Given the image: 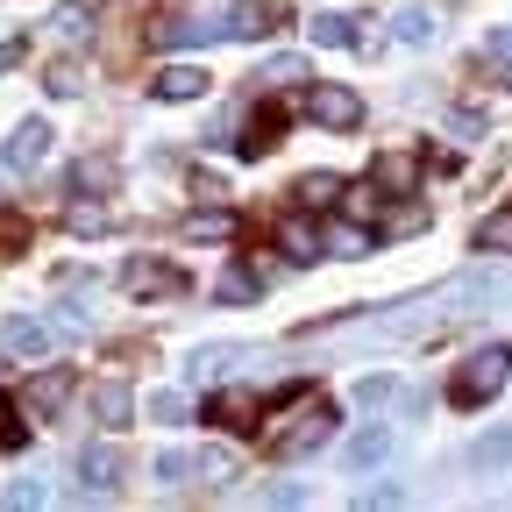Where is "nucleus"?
Masks as SVG:
<instances>
[{
	"label": "nucleus",
	"instance_id": "1",
	"mask_svg": "<svg viewBox=\"0 0 512 512\" xmlns=\"http://www.w3.org/2000/svg\"><path fill=\"white\" fill-rule=\"evenodd\" d=\"M505 377H512V342H484L477 356H463L456 384H448V399H456L463 413H477V406H491V399L505 392Z\"/></svg>",
	"mask_w": 512,
	"mask_h": 512
},
{
	"label": "nucleus",
	"instance_id": "2",
	"mask_svg": "<svg viewBox=\"0 0 512 512\" xmlns=\"http://www.w3.org/2000/svg\"><path fill=\"white\" fill-rule=\"evenodd\" d=\"M434 299H441L448 313H484V306L512 299V271H463L456 285H441Z\"/></svg>",
	"mask_w": 512,
	"mask_h": 512
},
{
	"label": "nucleus",
	"instance_id": "3",
	"mask_svg": "<svg viewBox=\"0 0 512 512\" xmlns=\"http://www.w3.org/2000/svg\"><path fill=\"white\" fill-rule=\"evenodd\" d=\"M335 434V406L328 399H313L306 413H299V427H285V434H271V448H278V456L292 463V456H306V448H320V441H328Z\"/></svg>",
	"mask_w": 512,
	"mask_h": 512
},
{
	"label": "nucleus",
	"instance_id": "4",
	"mask_svg": "<svg viewBox=\"0 0 512 512\" xmlns=\"http://www.w3.org/2000/svg\"><path fill=\"white\" fill-rule=\"evenodd\" d=\"M121 285L136 292V299H171V292H185L178 264H157V256H136V264L121 271Z\"/></svg>",
	"mask_w": 512,
	"mask_h": 512
},
{
	"label": "nucleus",
	"instance_id": "5",
	"mask_svg": "<svg viewBox=\"0 0 512 512\" xmlns=\"http://www.w3.org/2000/svg\"><path fill=\"white\" fill-rule=\"evenodd\" d=\"M306 114H313L320 128H356V121H363V100H356L349 86H313V93H306Z\"/></svg>",
	"mask_w": 512,
	"mask_h": 512
},
{
	"label": "nucleus",
	"instance_id": "6",
	"mask_svg": "<svg viewBox=\"0 0 512 512\" xmlns=\"http://www.w3.org/2000/svg\"><path fill=\"white\" fill-rule=\"evenodd\" d=\"M0 342H8L15 356H36V363H43V356L57 349V320H36V313H15V320H8V328H0Z\"/></svg>",
	"mask_w": 512,
	"mask_h": 512
},
{
	"label": "nucleus",
	"instance_id": "7",
	"mask_svg": "<svg viewBox=\"0 0 512 512\" xmlns=\"http://www.w3.org/2000/svg\"><path fill=\"white\" fill-rule=\"evenodd\" d=\"M43 157H50V121H22L15 136L0 143V164H8V171H36Z\"/></svg>",
	"mask_w": 512,
	"mask_h": 512
},
{
	"label": "nucleus",
	"instance_id": "8",
	"mask_svg": "<svg viewBox=\"0 0 512 512\" xmlns=\"http://www.w3.org/2000/svg\"><path fill=\"white\" fill-rule=\"evenodd\" d=\"M79 484L107 498V491L121 484V448H107V441H93V448H86V456H79Z\"/></svg>",
	"mask_w": 512,
	"mask_h": 512
},
{
	"label": "nucleus",
	"instance_id": "9",
	"mask_svg": "<svg viewBox=\"0 0 512 512\" xmlns=\"http://www.w3.org/2000/svg\"><path fill=\"white\" fill-rule=\"evenodd\" d=\"M207 86H214V79L200 72V64H164V72L150 79V93H157V100H200Z\"/></svg>",
	"mask_w": 512,
	"mask_h": 512
},
{
	"label": "nucleus",
	"instance_id": "10",
	"mask_svg": "<svg viewBox=\"0 0 512 512\" xmlns=\"http://www.w3.org/2000/svg\"><path fill=\"white\" fill-rule=\"evenodd\" d=\"M271 29H285V8H271V0H242V8L228 15V36H271Z\"/></svg>",
	"mask_w": 512,
	"mask_h": 512
},
{
	"label": "nucleus",
	"instance_id": "11",
	"mask_svg": "<svg viewBox=\"0 0 512 512\" xmlns=\"http://www.w3.org/2000/svg\"><path fill=\"white\" fill-rule=\"evenodd\" d=\"M64 399H72V370H43L36 384H29V413H64Z\"/></svg>",
	"mask_w": 512,
	"mask_h": 512
},
{
	"label": "nucleus",
	"instance_id": "12",
	"mask_svg": "<svg viewBox=\"0 0 512 512\" xmlns=\"http://www.w3.org/2000/svg\"><path fill=\"white\" fill-rule=\"evenodd\" d=\"M93 413H100V427H114V434H121V427H128V413H136V392H128V384H114V377H107L100 392H93Z\"/></svg>",
	"mask_w": 512,
	"mask_h": 512
},
{
	"label": "nucleus",
	"instance_id": "13",
	"mask_svg": "<svg viewBox=\"0 0 512 512\" xmlns=\"http://www.w3.org/2000/svg\"><path fill=\"white\" fill-rule=\"evenodd\" d=\"M384 456H392V427H363V434H349V470H377Z\"/></svg>",
	"mask_w": 512,
	"mask_h": 512
},
{
	"label": "nucleus",
	"instance_id": "14",
	"mask_svg": "<svg viewBox=\"0 0 512 512\" xmlns=\"http://www.w3.org/2000/svg\"><path fill=\"white\" fill-rule=\"evenodd\" d=\"M207 420L228 427V434H249V427H256V399H249V392H228V399L207 406Z\"/></svg>",
	"mask_w": 512,
	"mask_h": 512
},
{
	"label": "nucleus",
	"instance_id": "15",
	"mask_svg": "<svg viewBox=\"0 0 512 512\" xmlns=\"http://www.w3.org/2000/svg\"><path fill=\"white\" fill-rule=\"evenodd\" d=\"M392 36H399V43H434V8H420V0L392 8Z\"/></svg>",
	"mask_w": 512,
	"mask_h": 512
},
{
	"label": "nucleus",
	"instance_id": "16",
	"mask_svg": "<svg viewBox=\"0 0 512 512\" xmlns=\"http://www.w3.org/2000/svg\"><path fill=\"white\" fill-rule=\"evenodd\" d=\"M377 185H392V192H413V178H420V157L413 150H392V157H377V171H370Z\"/></svg>",
	"mask_w": 512,
	"mask_h": 512
},
{
	"label": "nucleus",
	"instance_id": "17",
	"mask_svg": "<svg viewBox=\"0 0 512 512\" xmlns=\"http://www.w3.org/2000/svg\"><path fill=\"white\" fill-rule=\"evenodd\" d=\"M50 36H57V43H86V36H93V15H86V0H64V8L50 15Z\"/></svg>",
	"mask_w": 512,
	"mask_h": 512
},
{
	"label": "nucleus",
	"instance_id": "18",
	"mask_svg": "<svg viewBox=\"0 0 512 512\" xmlns=\"http://www.w3.org/2000/svg\"><path fill=\"white\" fill-rule=\"evenodd\" d=\"M228 363H242V349H235V342H214V349H200V356H192L185 370H192V384H214Z\"/></svg>",
	"mask_w": 512,
	"mask_h": 512
},
{
	"label": "nucleus",
	"instance_id": "19",
	"mask_svg": "<svg viewBox=\"0 0 512 512\" xmlns=\"http://www.w3.org/2000/svg\"><path fill=\"white\" fill-rule=\"evenodd\" d=\"M470 463H477V470H505V463H512V427H498V434H484V441L470 448Z\"/></svg>",
	"mask_w": 512,
	"mask_h": 512
},
{
	"label": "nucleus",
	"instance_id": "20",
	"mask_svg": "<svg viewBox=\"0 0 512 512\" xmlns=\"http://www.w3.org/2000/svg\"><path fill=\"white\" fill-rule=\"evenodd\" d=\"M335 200H342V178H335V171L299 178V207H335Z\"/></svg>",
	"mask_w": 512,
	"mask_h": 512
},
{
	"label": "nucleus",
	"instance_id": "21",
	"mask_svg": "<svg viewBox=\"0 0 512 512\" xmlns=\"http://www.w3.org/2000/svg\"><path fill=\"white\" fill-rule=\"evenodd\" d=\"M484 72H491L498 86H512V29H491V43H484Z\"/></svg>",
	"mask_w": 512,
	"mask_h": 512
},
{
	"label": "nucleus",
	"instance_id": "22",
	"mask_svg": "<svg viewBox=\"0 0 512 512\" xmlns=\"http://www.w3.org/2000/svg\"><path fill=\"white\" fill-rule=\"evenodd\" d=\"M228 36V22H157V43H207Z\"/></svg>",
	"mask_w": 512,
	"mask_h": 512
},
{
	"label": "nucleus",
	"instance_id": "23",
	"mask_svg": "<svg viewBox=\"0 0 512 512\" xmlns=\"http://www.w3.org/2000/svg\"><path fill=\"white\" fill-rule=\"evenodd\" d=\"M192 470H200V456H185V448H164V456L150 463V477H157V484H185Z\"/></svg>",
	"mask_w": 512,
	"mask_h": 512
},
{
	"label": "nucleus",
	"instance_id": "24",
	"mask_svg": "<svg viewBox=\"0 0 512 512\" xmlns=\"http://www.w3.org/2000/svg\"><path fill=\"white\" fill-rule=\"evenodd\" d=\"M313 43H328V50L356 43V15H313Z\"/></svg>",
	"mask_w": 512,
	"mask_h": 512
},
{
	"label": "nucleus",
	"instance_id": "25",
	"mask_svg": "<svg viewBox=\"0 0 512 512\" xmlns=\"http://www.w3.org/2000/svg\"><path fill=\"white\" fill-rule=\"evenodd\" d=\"M185 235H192V242H221V235H235V221H228V214H192Z\"/></svg>",
	"mask_w": 512,
	"mask_h": 512
},
{
	"label": "nucleus",
	"instance_id": "26",
	"mask_svg": "<svg viewBox=\"0 0 512 512\" xmlns=\"http://www.w3.org/2000/svg\"><path fill=\"white\" fill-rule=\"evenodd\" d=\"M477 249H512V207H505V214H491V221L477 228Z\"/></svg>",
	"mask_w": 512,
	"mask_h": 512
},
{
	"label": "nucleus",
	"instance_id": "27",
	"mask_svg": "<svg viewBox=\"0 0 512 512\" xmlns=\"http://www.w3.org/2000/svg\"><path fill=\"white\" fill-rule=\"evenodd\" d=\"M29 441V427L15 420V406H8V392H0V456H8V448H22Z\"/></svg>",
	"mask_w": 512,
	"mask_h": 512
},
{
	"label": "nucleus",
	"instance_id": "28",
	"mask_svg": "<svg viewBox=\"0 0 512 512\" xmlns=\"http://www.w3.org/2000/svg\"><path fill=\"white\" fill-rule=\"evenodd\" d=\"M264 79H271V86H292V79H306V57H271V64H264Z\"/></svg>",
	"mask_w": 512,
	"mask_h": 512
},
{
	"label": "nucleus",
	"instance_id": "29",
	"mask_svg": "<svg viewBox=\"0 0 512 512\" xmlns=\"http://www.w3.org/2000/svg\"><path fill=\"white\" fill-rule=\"evenodd\" d=\"M342 192H349V214H356V221L377 214V178H370V185H342Z\"/></svg>",
	"mask_w": 512,
	"mask_h": 512
},
{
	"label": "nucleus",
	"instance_id": "30",
	"mask_svg": "<svg viewBox=\"0 0 512 512\" xmlns=\"http://www.w3.org/2000/svg\"><path fill=\"white\" fill-rule=\"evenodd\" d=\"M72 235H107V207H72Z\"/></svg>",
	"mask_w": 512,
	"mask_h": 512
},
{
	"label": "nucleus",
	"instance_id": "31",
	"mask_svg": "<svg viewBox=\"0 0 512 512\" xmlns=\"http://www.w3.org/2000/svg\"><path fill=\"white\" fill-rule=\"evenodd\" d=\"M150 420L178 427V420H185V399H178V392H157V399H150Z\"/></svg>",
	"mask_w": 512,
	"mask_h": 512
},
{
	"label": "nucleus",
	"instance_id": "32",
	"mask_svg": "<svg viewBox=\"0 0 512 512\" xmlns=\"http://www.w3.org/2000/svg\"><path fill=\"white\" fill-rule=\"evenodd\" d=\"M285 249L299 256V264H313V256H320V242H313V228H285Z\"/></svg>",
	"mask_w": 512,
	"mask_h": 512
},
{
	"label": "nucleus",
	"instance_id": "33",
	"mask_svg": "<svg viewBox=\"0 0 512 512\" xmlns=\"http://www.w3.org/2000/svg\"><path fill=\"white\" fill-rule=\"evenodd\" d=\"M335 256H370V235L363 228H335Z\"/></svg>",
	"mask_w": 512,
	"mask_h": 512
},
{
	"label": "nucleus",
	"instance_id": "34",
	"mask_svg": "<svg viewBox=\"0 0 512 512\" xmlns=\"http://www.w3.org/2000/svg\"><path fill=\"white\" fill-rule=\"evenodd\" d=\"M29 242V221L22 214H0V249H22Z\"/></svg>",
	"mask_w": 512,
	"mask_h": 512
},
{
	"label": "nucleus",
	"instance_id": "35",
	"mask_svg": "<svg viewBox=\"0 0 512 512\" xmlns=\"http://www.w3.org/2000/svg\"><path fill=\"white\" fill-rule=\"evenodd\" d=\"M200 470H207L214 484H228V477H235V456H221V448H207V456H200Z\"/></svg>",
	"mask_w": 512,
	"mask_h": 512
},
{
	"label": "nucleus",
	"instance_id": "36",
	"mask_svg": "<svg viewBox=\"0 0 512 512\" xmlns=\"http://www.w3.org/2000/svg\"><path fill=\"white\" fill-rule=\"evenodd\" d=\"M356 399H363V406H384V399H392V377H363Z\"/></svg>",
	"mask_w": 512,
	"mask_h": 512
},
{
	"label": "nucleus",
	"instance_id": "37",
	"mask_svg": "<svg viewBox=\"0 0 512 512\" xmlns=\"http://www.w3.org/2000/svg\"><path fill=\"white\" fill-rule=\"evenodd\" d=\"M221 299H256V278H249V271H228V278H221Z\"/></svg>",
	"mask_w": 512,
	"mask_h": 512
},
{
	"label": "nucleus",
	"instance_id": "38",
	"mask_svg": "<svg viewBox=\"0 0 512 512\" xmlns=\"http://www.w3.org/2000/svg\"><path fill=\"white\" fill-rule=\"evenodd\" d=\"M8 505H22V512H29V505H50V491H43V484H15V491H8Z\"/></svg>",
	"mask_w": 512,
	"mask_h": 512
},
{
	"label": "nucleus",
	"instance_id": "39",
	"mask_svg": "<svg viewBox=\"0 0 512 512\" xmlns=\"http://www.w3.org/2000/svg\"><path fill=\"white\" fill-rule=\"evenodd\" d=\"M107 178H114V164H100V157L79 164V185H107Z\"/></svg>",
	"mask_w": 512,
	"mask_h": 512
},
{
	"label": "nucleus",
	"instance_id": "40",
	"mask_svg": "<svg viewBox=\"0 0 512 512\" xmlns=\"http://www.w3.org/2000/svg\"><path fill=\"white\" fill-rule=\"evenodd\" d=\"M22 64V43H0V72H15Z\"/></svg>",
	"mask_w": 512,
	"mask_h": 512
}]
</instances>
